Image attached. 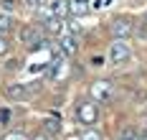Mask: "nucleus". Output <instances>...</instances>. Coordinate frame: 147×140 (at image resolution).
<instances>
[{"label":"nucleus","mask_w":147,"mask_h":140,"mask_svg":"<svg viewBox=\"0 0 147 140\" xmlns=\"http://www.w3.org/2000/svg\"><path fill=\"white\" fill-rule=\"evenodd\" d=\"M20 41L28 46V51H41L48 46V33L41 23H28L20 28Z\"/></svg>","instance_id":"obj_1"},{"label":"nucleus","mask_w":147,"mask_h":140,"mask_svg":"<svg viewBox=\"0 0 147 140\" xmlns=\"http://www.w3.org/2000/svg\"><path fill=\"white\" fill-rule=\"evenodd\" d=\"M89 94H91V99H94V102L107 105V102H112V99H114V84H112V82H107V79H99V82H94V84L89 87Z\"/></svg>","instance_id":"obj_2"},{"label":"nucleus","mask_w":147,"mask_h":140,"mask_svg":"<svg viewBox=\"0 0 147 140\" xmlns=\"http://www.w3.org/2000/svg\"><path fill=\"white\" fill-rule=\"evenodd\" d=\"M129 59H132V48L127 46V41L124 38H114V43L109 46V61L114 64V66H122Z\"/></svg>","instance_id":"obj_3"},{"label":"nucleus","mask_w":147,"mask_h":140,"mask_svg":"<svg viewBox=\"0 0 147 140\" xmlns=\"http://www.w3.org/2000/svg\"><path fill=\"white\" fill-rule=\"evenodd\" d=\"M76 117H79V122L81 125H94L99 120V109L94 105V99L91 102H79L76 105Z\"/></svg>","instance_id":"obj_4"},{"label":"nucleus","mask_w":147,"mask_h":140,"mask_svg":"<svg viewBox=\"0 0 147 140\" xmlns=\"http://www.w3.org/2000/svg\"><path fill=\"white\" fill-rule=\"evenodd\" d=\"M109 31H112V36L114 38H129L132 36V31H134V26H132V20L129 18H114L112 23H109Z\"/></svg>","instance_id":"obj_5"},{"label":"nucleus","mask_w":147,"mask_h":140,"mask_svg":"<svg viewBox=\"0 0 147 140\" xmlns=\"http://www.w3.org/2000/svg\"><path fill=\"white\" fill-rule=\"evenodd\" d=\"M5 97H8L10 102H23V99L30 97V89L26 84H20V82H10V84L5 87Z\"/></svg>","instance_id":"obj_6"},{"label":"nucleus","mask_w":147,"mask_h":140,"mask_svg":"<svg viewBox=\"0 0 147 140\" xmlns=\"http://www.w3.org/2000/svg\"><path fill=\"white\" fill-rule=\"evenodd\" d=\"M56 46L61 48V54L63 56H74L76 51H79V41H76V36L74 33H66V36H61L59 38V43Z\"/></svg>","instance_id":"obj_7"},{"label":"nucleus","mask_w":147,"mask_h":140,"mask_svg":"<svg viewBox=\"0 0 147 140\" xmlns=\"http://www.w3.org/2000/svg\"><path fill=\"white\" fill-rule=\"evenodd\" d=\"M89 10H91L89 0H69V13H71L74 18H81V16H86Z\"/></svg>","instance_id":"obj_8"},{"label":"nucleus","mask_w":147,"mask_h":140,"mask_svg":"<svg viewBox=\"0 0 147 140\" xmlns=\"http://www.w3.org/2000/svg\"><path fill=\"white\" fill-rule=\"evenodd\" d=\"M15 28V23H13V16H8V13H0V36H10Z\"/></svg>","instance_id":"obj_9"},{"label":"nucleus","mask_w":147,"mask_h":140,"mask_svg":"<svg viewBox=\"0 0 147 140\" xmlns=\"http://www.w3.org/2000/svg\"><path fill=\"white\" fill-rule=\"evenodd\" d=\"M51 8H53V16L56 18H66L69 13V0H51Z\"/></svg>","instance_id":"obj_10"},{"label":"nucleus","mask_w":147,"mask_h":140,"mask_svg":"<svg viewBox=\"0 0 147 140\" xmlns=\"http://www.w3.org/2000/svg\"><path fill=\"white\" fill-rule=\"evenodd\" d=\"M43 127H46V133H53L56 135V133H61V120L59 117H48L43 122Z\"/></svg>","instance_id":"obj_11"},{"label":"nucleus","mask_w":147,"mask_h":140,"mask_svg":"<svg viewBox=\"0 0 147 140\" xmlns=\"http://www.w3.org/2000/svg\"><path fill=\"white\" fill-rule=\"evenodd\" d=\"M79 140H102V133L89 127V130H84V133H81V138H79Z\"/></svg>","instance_id":"obj_12"},{"label":"nucleus","mask_w":147,"mask_h":140,"mask_svg":"<svg viewBox=\"0 0 147 140\" xmlns=\"http://www.w3.org/2000/svg\"><path fill=\"white\" fill-rule=\"evenodd\" d=\"M137 138H140V135L134 133L132 127H127V130H122V135H119V140H137Z\"/></svg>","instance_id":"obj_13"},{"label":"nucleus","mask_w":147,"mask_h":140,"mask_svg":"<svg viewBox=\"0 0 147 140\" xmlns=\"http://www.w3.org/2000/svg\"><path fill=\"white\" fill-rule=\"evenodd\" d=\"M3 140H28V135H26V133H20V130H15V133H8Z\"/></svg>","instance_id":"obj_14"},{"label":"nucleus","mask_w":147,"mask_h":140,"mask_svg":"<svg viewBox=\"0 0 147 140\" xmlns=\"http://www.w3.org/2000/svg\"><path fill=\"white\" fill-rule=\"evenodd\" d=\"M8 51H10V43H8V38H5V36H0V56H5Z\"/></svg>","instance_id":"obj_15"},{"label":"nucleus","mask_w":147,"mask_h":140,"mask_svg":"<svg viewBox=\"0 0 147 140\" xmlns=\"http://www.w3.org/2000/svg\"><path fill=\"white\" fill-rule=\"evenodd\" d=\"M0 5H3L5 10H10V8L15 10V0H0Z\"/></svg>","instance_id":"obj_16"},{"label":"nucleus","mask_w":147,"mask_h":140,"mask_svg":"<svg viewBox=\"0 0 147 140\" xmlns=\"http://www.w3.org/2000/svg\"><path fill=\"white\" fill-rule=\"evenodd\" d=\"M41 5H43V3H41V0H28V8H33V10H38V8H41Z\"/></svg>","instance_id":"obj_17"},{"label":"nucleus","mask_w":147,"mask_h":140,"mask_svg":"<svg viewBox=\"0 0 147 140\" xmlns=\"http://www.w3.org/2000/svg\"><path fill=\"white\" fill-rule=\"evenodd\" d=\"M0 120H3V122H8V120H10V112H8V109H3V112H0Z\"/></svg>","instance_id":"obj_18"},{"label":"nucleus","mask_w":147,"mask_h":140,"mask_svg":"<svg viewBox=\"0 0 147 140\" xmlns=\"http://www.w3.org/2000/svg\"><path fill=\"white\" fill-rule=\"evenodd\" d=\"M91 66H102V56H94L91 59Z\"/></svg>","instance_id":"obj_19"},{"label":"nucleus","mask_w":147,"mask_h":140,"mask_svg":"<svg viewBox=\"0 0 147 140\" xmlns=\"http://www.w3.org/2000/svg\"><path fill=\"white\" fill-rule=\"evenodd\" d=\"M33 140H48V138H46V135H36Z\"/></svg>","instance_id":"obj_20"},{"label":"nucleus","mask_w":147,"mask_h":140,"mask_svg":"<svg viewBox=\"0 0 147 140\" xmlns=\"http://www.w3.org/2000/svg\"><path fill=\"white\" fill-rule=\"evenodd\" d=\"M137 140H147V135H140V138H137Z\"/></svg>","instance_id":"obj_21"},{"label":"nucleus","mask_w":147,"mask_h":140,"mask_svg":"<svg viewBox=\"0 0 147 140\" xmlns=\"http://www.w3.org/2000/svg\"><path fill=\"white\" fill-rule=\"evenodd\" d=\"M145 20H147V13H145Z\"/></svg>","instance_id":"obj_22"}]
</instances>
